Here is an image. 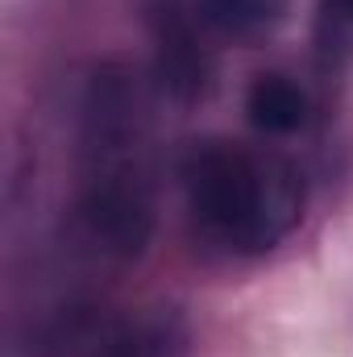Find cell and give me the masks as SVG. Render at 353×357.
Wrapping results in <instances>:
<instances>
[{
	"label": "cell",
	"instance_id": "cell-1",
	"mask_svg": "<svg viewBox=\"0 0 353 357\" xmlns=\"http://www.w3.org/2000/svg\"><path fill=\"white\" fill-rule=\"evenodd\" d=\"M179 178L195 225L233 254H262L278 245L303 212V183L295 167L233 142L191 146Z\"/></svg>",
	"mask_w": 353,
	"mask_h": 357
},
{
	"label": "cell",
	"instance_id": "cell-2",
	"mask_svg": "<svg viewBox=\"0 0 353 357\" xmlns=\"http://www.w3.org/2000/svg\"><path fill=\"white\" fill-rule=\"evenodd\" d=\"M150 13V29H154V67H158V84L167 96H175L179 104H191L208 91V50L200 46L195 33V4L187 0H146Z\"/></svg>",
	"mask_w": 353,
	"mask_h": 357
},
{
	"label": "cell",
	"instance_id": "cell-3",
	"mask_svg": "<svg viewBox=\"0 0 353 357\" xmlns=\"http://www.w3.org/2000/svg\"><path fill=\"white\" fill-rule=\"evenodd\" d=\"M246 112H250L254 129L283 137V133H295V129L308 125L312 104H308V91L299 88L295 79H287V75H258L250 96H246Z\"/></svg>",
	"mask_w": 353,
	"mask_h": 357
},
{
	"label": "cell",
	"instance_id": "cell-4",
	"mask_svg": "<svg viewBox=\"0 0 353 357\" xmlns=\"http://www.w3.org/2000/svg\"><path fill=\"white\" fill-rule=\"evenodd\" d=\"M200 21L233 42H258L278 21L287 0H191Z\"/></svg>",
	"mask_w": 353,
	"mask_h": 357
},
{
	"label": "cell",
	"instance_id": "cell-5",
	"mask_svg": "<svg viewBox=\"0 0 353 357\" xmlns=\"http://www.w3.org/2000/svg\"><path fill=\"white\" fill-rule=\"evenodd\" d=\"M91 357H179V337L171 320H121L100 333Z\"/></svg>",
	"mask_w": 353,
	"mask_h": 357
},
{
	"label": "cell",
	"instance_id": "cell-6",
	"mask_svg": "<svg viewBox=\"0 0 353 357\" xmlns=\"http://www.w3.org/2000/svg\"><path fill=\"white\" fill-rule=\"evenodd\" d=\"M353 42V0H320V46L345 50Z\"/></svg>",
	"mask_w": 353,
	"mask_h": 357
}]
</instances>
